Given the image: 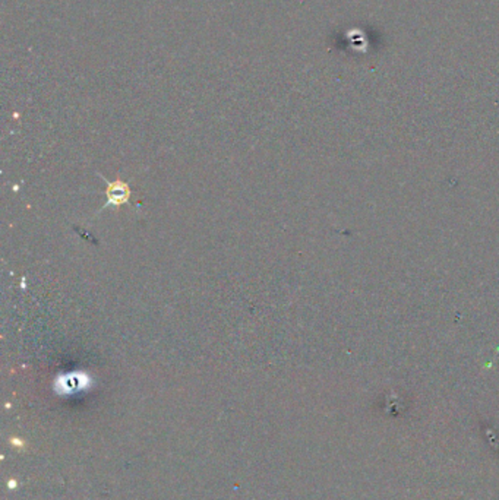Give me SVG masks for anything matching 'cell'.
Returning a JSON list of instances; mask_svg holds the SVG:
<instances>
[{
  "mask_svg": "<svg viewBox=\"0 0 499 500\" xmlns=\"http://www.w3.org/2000/svg\"><path fill=\"white\" fill-rule=\"evenodd\" d=\"M107 204L106 207H122L123 204L127 202V199L131 196V189L125 182H122L120 179L115 180V182H109L107 183Z\"/></svg>",
  "mask_w": 499,
  "mask_h": 500,
  "instance_id": "1",
  "label": "cell"
}]
</instances>
